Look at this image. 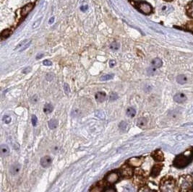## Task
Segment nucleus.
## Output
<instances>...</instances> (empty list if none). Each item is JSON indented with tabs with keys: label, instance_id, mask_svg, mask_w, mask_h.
<instances>
[{
	"label": "nucleus",
	"instance_id": "8",
	"mask_svg": "<svg viewBox=\"0 0 193 192\" xmlns=\"http://www.w3.org/2000/svg\"><path fill=\"white\" fill-rule=\"evenodd\" d=\"M34 3H29V4H26L25 7H23V8L22 9V11H21V15L23 17H25L32 10V9L34 8Z\"/></svg>",
	"mask_w": 193,
	"mask_h": 192
},
{
	"label": "nucleus",
	"instance_id": "31",
	"mask_svg": "<svg viewBox=\"0 0 193 192\" xmlns=\"http://www.w3.org/2000/svg\"><path fill=\"white\" fill-rule=\"evenodd\" d=\"M139 192H155V191L151 190V189H150L149 188H148V187H142V188H141Z\"/></svg>",
	"mask_w": 193,
	"mask_h": 192
},
{
	"label": "nucleus",
	"instance_id": "37",
	"mask_svg": "<svg viewBox=\"0 0 193 192\" xmlns=\"http://www.w3.org/2000/svg\"><path fill=\"white\" fill-rule=\"evenodd\" d=\"M28 42V40H23L22 42H21V43H19V44L18 45V46L16 47V49H19L20 47H21V46H24V45L26 44V43Z\"/></svg>",
	"mask_w": 193,
	"mask_h": 192
},
{
	"label": "nucleus",
	"instance_id": "17",
	"mask_svg": "<svg viewBox=\"0 0 193 192\" xmlns=\"http://www.w3.org/2000/svg\"><path fill=\"white\" fill-rule=\"evenodd\" d=\"M177 81L178 83L181 84V85H184V84H185L186 82H187V78L185 75L180 74L177 77Z\"/></svg>",
	"mask_w": 193,
	"mask_h": 192
},
{
	"label": "nucleus",
	"instance_id": "7",
	"mask_svg": "<svg viewBox=\"0 0 193 192\" xmlns=\"http://www.w3.org/2000/svg\"><path fill=\"white\" fill-rule=\"evenodd\" d=\"M142 163V160L139 157H132L128 161V164L133 167H138Z\"/></svg>",
	"mask_w": 193,
	"mask_h": 192
},
{
	"label": "nucleus",
	"instance_id": "27",
	"mask_svg": "<svg viewBox=\"0 0 193 192\" xmlns=\"http://www.w3.org/2000/svg\"><path fill=\"white\" fill-rule=\"evenodd\" d=\"M114 76V75L113 74H105V75H103V76H102L101 77V81L110 80V79H113Z\"/></svg>",
	"mask_w": 193,
	"mask_h": 192
},
{
	"label": "nucleus",
	"instance_id": "19",
	"mask_svg": "<svg viewBox=\"0 0 193 192\" xmlns=\"http://www.w3.org/2000/svg\"><path fill=\"white\" fill-rule=\"evenodd\" d=\"M12 30H11L10 29H8V30H5L1 34V39L2 40H5V38L9 37L10 36V34H12Z\"/></svg>",
	"mask_w": 193,
	"mask_h": 192
},
{
	"label": "nucleus",
	"instance_id": "14",
	"mask_svg": "<svg viewBox=\"0 0 193 192\" xmlns=\"http://www.w3.org/2000/svg\"><path fill=\"white\" fill-rule=\"evenodd\" d=\"M103 186H104V184L103 183V182H100L99 184L96 185V186H94L90 190V192H102L103 189Z\"/></svg>",
	"mask_w": 193,
	"mask_h": 192
},
{
	"label": "nucleus",
	"instance_id": "44",
	"mask_svg": "<svg viewBox=\"0 0 193 192\" xmlns=\"http://www.w3.org/2000/svg\"><path fill=\"white\" fill-rule=\"evenodd\" d=\"M190 174L193 176V167L191 169V170H190Z\"/></svg>",
	"mask_w": 193,
	"mask_h": 192
},
{
	"label": "nucleus",
	"instance_id": "9",
	"mask_svg": "<svg viewBox=\"0 0 193 192\" xmlns=\"http://www.w3.org/2000/svg\"><path fill=\"white\" fill-rule=\"evenodd\" d=\"M51 162L52 160L49 156H44L41 159V165L44 167H49L51 164Z\"/></svg>",
	"mask_w": 193,
	"mask_h": 192
},
{
	"label": "nucleus",
	"instance_id": "13",
	"mask_svg": "<svg viewBox=\"0 0 193 192\" xmlns=\"http://www.w3.org/2000/svg\"><path fill=\"white\" fill-rule=\"evenodd\" d=\"M161 167H162V166L158 165L154 166L152 169V171H151V176L153 177H156L157 176H158L161 170Z\"/></svg>",
	"mask_w": 193,
	"mask_h": 192
},
{
	"label": "nucleus",
	"instance_id": "21",
	"mask_svg": "<svg viewBox=\"0 0 193 192\" xmlns=\"http://www.w3.org/2000/svg\"><path fill=\"white\" fill-rule=\"evenodd\" d=\"M147 124V120L145 118H140L138 119V126H139L140 128H143L146 126Z\"/></svg>",
	"mask_w": 193,
	"mask_h": 192
},
{
	"label": "nucleus",
	"instance_id": "5",
	"mask_svg": "<svg viewBox=\"0 0 193 192\" xmlns=\"http://www.w3.org/2000/svg\"><path fill=\"white\" fill-rule=\"evenodd\" d=\"M119 173L117 172H112L109 174H108L106 177V180L108 183H111V184H113V183H116L118 180H119Z\"/></svg>",
	"mask_w": 193,
	"mask_h": 192
},
{
	"label": "nucleus",
	"instance_id": "16",
	"mask_svg": "<svg viewBox=\"0 0 193 192\" xmlns=\"http://www.w3.org/2000/svg\"><path fill=\"white\" fill-rule=\"evenodd\" d=\"M20 169H21V166H20V165H18V164L13 165L11 167V169H10L11 174H12L13 176H15L17 173H19Z\"/></svg>",
	"mask_w": 193,
	"mask_h": 192
},
{
	"label": "nucleus",
	"instance_id": "1",
	"mask_svg": "<svg viewBox=\"0 0 193 192\" xmlns=\"http://www.w3.org/2000/svg\"><path fill=\"white\" fill-rule=\"evenodd\" d=\"M179 186L181 192L191 191L193 189L192 179L190 176H182L179 178Z\"/></svg>",
	"mask_w": 193,
	"mask_h": 192
},
{
	"label": "nucleus",
	"instance_id": "32",
	"mask_svg": "<svg viewBox=\"0 0 193 192\" xmlns=\"http://www.w3.org/2000/svg\"><path fill=\"white\" fill-rule=\"evenodd\" d=\"M111 49H113V50H117V49H119V45L117 43H113L112 45L110 46Z\"/></svg>",
	"mask_w": 193,
	"mask_h": 192
},
{
	"label": "nucleus",
	"instance_id": "40",
	"mask_svg": "<svg viewBox=\"0 0 193 192\" xmlns=\"http://www.w3.org/2000/svg\"><path fill=\"white\" fill-rule=\"evenodd\" d=\"M88 9V5H83L80 7V10L83 12H86Z\"/></svg>",
	"mask_w": 193,
	"mask_h": 192
},
{
	"label": "nucleus",
	"instance_id": "10",
	"mask_svg": "<svg viewBox=\"0 0 193 192\" xmlns=\"http://www.w3.org/2000/svg\"><path fill=\"white\" fill-rule=\"evenodd\" d=\"M174 100L177 102L181 103V102H184L187 100V97L183 93H177L174 95Z\"/></svg>",
	"mask_w": 193,
	"mask_h": 192
},
{
	"label": "nucleus",
	"instance_id": "34",
	"mask_svg": "<svg viewBox=\"0 0 193 192\" xmlns=\"http://www.w3.org/2000/svg\"><path fill=\"white\" fill-rule=\"evenodd\" d=\"M31 121H32V124L34 126H36L37 122H38V118L36 115H32V118H31Z\"/></svg>",
	"mask_w": 193,
	"mask_h": 192
},
{
	"label": "nucleus",
	"instance_id": "39",
	"mask_svg": "<svg viewBox=\"0 0 193 192\" xmlns=\"http://www.w3.org/2000/svg\"><path fill=\"white\" fill-rule=\"evenodd\" d=\"M115 65H116V61L111 60L110 61H109V66H110V67H114Z\"/></svg>",
	"mask_w": 193,
	"mask_h": 192
},
{
	"label": "nucleus",
	"instance_id": "41",
	"mask_svg": "<svg viewBox=\"0 0 193 192\" xmlns=\"http://www.w3.org/2000/svg\"><path fill=\"white\" fill-rule=\"evenodd\" d=\"M31 67H27V68H25V69H23V72L24 74H27V73H28V72H31Z\"/></svg>",
	"mask_w": 193,
	"mask_h": 192
},
{
	"label": "nucleus",
	"instance_id": "28",
	"mask_svg": "<svg viewBox=\"0 0 193 192\" xmlns=\"http://www.w3.org/2000/svg\"><path fill=\"white\" fill-rule=\"evenodd\" d=\"M11 120H12L11 117L10 116V115H4L3 118H2V121H3V122L5 123V124H9V123H10Z\"/></svg>",
	"mask_w": 193,
	"mask_h": 192
},
{
	"label": "nucleus",
	"instance_id": "33",
	"mask_svg": "<svg viewBox=\"0 0 193 192\" xmlns=\"http://www.w3.org/2000/svg\"><path fill=\"white\" fill-rule=\"evenodd\" d=\"M64 92H65L67 94L70 93V86L68 85V84H67V83L64 84Z\"/></svg>",
	"mask_w": 193,
	"mask_h": 192
},
{
	"label": "nucleus",
	"instance_id": "2",
	"mask_svg": "<svg viewBox=\"0 0 193 192\" xmlns=\"http://www.w3.org/2000/svg\"><path fill=\"white\" fill-rule=\"evenodd\" d=\"M192 160V156L186 154H181L177 156L174 160V165L178 168H183L190 164Z\"/></svg>",
	"mask_w": 193,
	"mask_h": 192
},
{
	"label": "nucleus",
	"instance_id": "42",
	"mask_svg": "<svg viewBox=\"0 0 193 192\" xmlns=\"http://www.w3.org/2000/svg\"><path fill=\"white\" fill-rule=\"evenodd\" d=\"M54 22V17H51V18L49 19V24H52Z\"/></svg>",
	"mask_w": 193,
	"mask_h": 192
},
{
	"label": "nucleus",
	"instance_id": "15",
	"mask_svg": "<svg viewBox=\"0 0 193 192\" xmlns=\"http://www.w3.org/2000/svg\"><path fill=\"white\" fill-rule=\"evenodd\" d=\"M96 99L98 102H103L106 99V94L103 92H99L98 93H96Z\"/></svg>",
	"mask_w": 193,
	"mask_h": 192
},
{
	"label": "nucleus",
	"instance_id": "3",
	"mask_svg": "<svg viewBox=\"0 0 193 192\" xmlns=\"http://www.w3.org/2000/svg\"><path fill=\"white\" fill-rule=\"evenodd\" d=\"M161 192H175V182L174 180H163L160 185Z\"/></svg>",
	"mask_w": 193,
	"mask_h": 192
},
{
	"label": "nucleus",
	"instance_id": "20",
	"mask_svg": "<svg viewBox=\"0 0 193 192\" xmlns=\"http://www.w3.org/2000/svg\"><path fill=\"white\" fill-rule=\"evenodd\" d=\"M1 152H2V154L3 156L8 155L10 153L9 147L7 145H5V144H2V145L1 146Z\"/></svg>",
	"mask_w": 193,
	"mask_h": 192
},
{
	"label": "nucleus",
	"instance_id": "6",
	"mask_svg": "<svg viewBox=\"0 0 193 192\" xmlns=\"http://www.w3.org/2000/svg\"><path fill=\"white\" fill-rule=\"evenodd\" d=\"M121 173H122V176H124V177L130 178L132 176L133 171H132V169L128 165H124L121 168Z\"/></svg>",
	"mask_w": 193,
	"mask_h": 192
},
{
	"label": "nucleus",
	"instance_id": "35",
	"mask_svg": "<svg viewBox=\"0 0 193 192\" xmlns=\"http://www.w3.org/2000/svg\"><path fill=\"white\" fill-rule=\"evenodd\" d=\"M31 40H30L29 42H28V43H26V44L25 45H24L23 46L22 48H21V50H20V51H24V50H25V49H27V48H28L30 46V45H31Z\"/></svg>",
	"mask_w": 193,
	"mask_h": 192
},
{
	"label": "nucleus",
	"instance_id": "12",
	"mask_svg": "<svg viewBox=\"0 0 193 192\" xmlns=\"http://www.w3.org/2000/svg\"><path fill=\"white\" fill-rule=\"evenodd\" d=\"M174 10V8L171 7V5H163L162 7H161V13H163L164 14H167L168 13H170L171 12H172Z\"/></svg>",
	"mask_w": 193,
	"mask_h": 192
},
{
	"label": "nucleus",
	"instance_id": "25",
	"mask_svg": "<svg viewBox=\"0 0 193 192\" xmlns=\"http://www.w3.org/2000/svg\"><path fill=\"white\" fill-rule=\"evenodd\" d=\"M119 128L123 131H127L128 130V124L125 121H122L119 125Z\"/></svg>",
	"mask_w": 193,
	"mask_h": 192
},
{
	"label": "nucleus",
	"instance_id": "22",
	"mask_svg": "<svg viewBox=\"0 0 193 192\" xmlns=\"http://www.w3.org/2000/svg\"><path fill=\"white\" fill-rule=\"evenodd\" d=\"M58 126V121L56 119H51L49 121V126L51 129H54L56 128Z\"/></svg>",
	"mask_w": 193,
	"mask_h": 192
},
{
	"label": "nucleus",
	"instance_id": "29",
	"mask_svg": "<svg viewBox=\"0 0 193 192\" xmlns=\"http://www.w3.org/2000/svg\"><path fill=\"white\" fill-rule=\"evenodd\" d=\"M41 20H42V17H41V18L38 19V20H36V21L35 23H34V25H33L32 28L34 29V28H36L37 27H38V26H39V25H40V23H41Z\"/></svg>",
	"mask_w": 193,
	"mask_h": 192
},
{
	"label": "nucleus",
	"instance_id": "11",
	"mask_svg": "<svg viewBox=\"0 0 193 192\" xmlns=\"http://www.w3.org/2000/svg\"><path fill=\"white\" fill-rule=\"evenodd\" d=\"M152 157H153L154 160L155 161H163L164 160V154H163L162 152L161 151H155L152 154Z\"/></svg>",
	"mask_w": 193,
	"mask_h": 192
},
{
	"label": "nucleus",
	"instance_id": "30",
	"mask_svg": "<svg viewBox=\"0 0 193 192\" xmlns=\"http://www.w3.org/2000/svg\"><path fill=\"white\" fill-rule=\"evenodd\" d=\"M117 98H118L117 94L114 93V92H112V93L110 95V97H109V99H110V100L112 101L115 100H116Z\"/></svg>",
	"mask_w": 193,
	"mask_h": 192
},
{
	"label": "nucleus",
	"instance_id": "26",
	"mask_svg": "<svg viewBox=\"0 0 193 192\" xmlns=\"http://www.w3.org/2000/svg\"><path fill=\"white\" fill-rule=\"evenodd\" d=\"M187 14L190 17H193V1H192L187 7Z\"/></svg>",
	"mask_w": 193,
	"mask_h": 192
},
{
	"label": "nucleus",
	"instance_id": "36",
	"mask_svg": "<svg viewBox=\"0 0 193 192\" xmlns=\"http://www.w3.org/2000/svg\"><path fill=\"white\" fill-rule=\"evenodd\" d=\"M103 192H116V189L113 187H108L106 188Z\"/></svg>",
	"mask_w": 193,
	"mask_h": 192
},
{
	"label": "nucleus",
	"instance_id": "38",
	"mask_svg": "<svg viewBox=\"0 0 193 192\" xmlns=\"http://www.w3.org/2000/svg\"><path fill=\"white\" fill-rule=\"evenodd\" d=\"M43 64H44V65H45V66H51L52 62L49 60H44V61H43Z\"/></svg>",
	"mask_w": 193,
	"mask_h": 192
},
{
	"label": "nucleus",
	"instance_id": "45",
	"mask_svg": "<svg viewBox=\"0 0 193 192\" xmlns=\"http://www.w3.org/2000/svg\"><path fill=\"white\" fill-rule=\"evenodd\" d=\"M165 1H171V0H165Z\"/></svg>",
	"mask_w": 193,
	"mask_h": 192
},
{
	"label": "nucleus",
	"instance_id": "18",
	"mask_svg": "<svg viewBox=\"0 0 193 192\" xmlns=\"http://www.w3.org/2000/svg\"><path fill=\"white\" fill-rule=\"evenodd\" d=\"M152 64L155 68H159L162 66L163 62L160 59H158V58H155V59H154L152 61Z\"/></svg>",
	"mask_w": 193,
	"mask_h": 192
},
{
	"label": "nucleus",
	"instance_id": "43",
	"mask_svg": "<svg viewBox=\"0 0 193 192\" xmlns=\"http://www.w3.org/2000/svg\"><path fill=\"white\" fill-rule=\"evenodd\" d=\"M44 56V54H43V53H39V54H38L37 55V56H36V59H41V58H42V56Z\"/></svg>",
	"mask_w": 193,
	"mask_h": 192
},
{
	"label": "nucleus",
	"instance_id": "4",
	"mask_svg": "<svg viewBox=\"0 0 193 192\" xmlns=\"http://www.w3.org/2000/svg\"><path fill=\"white\" fill-rule=\"evenodd\" d=\"M137 7L141 12L145 14H149L152 12V7L148 3L145 2V1H141V2L138 3Z\"/></svg>",
	"mask_w": 193,
	"mask_h": 192
},
{
	"label": "nucleus",
	"instance_id": "23",
	"mask_svg": "<svg viewBox=\"0 0 193 192\" xmlns=\"http://www.w3.org/2000/svg\"><path fill=\"white\" fill-rule=\"evenodd\" d=\"M127 115L129 117H130V118H132V117H134L136 115V111H135V108H129L127 110Z\"/></svg>",
	"mask_w": 193,
	"mask_h": 192
},
{
	"label": "nucleus",
	"instance_id": "24",
	"mask_svg": "<svg viewBox=\"0 0 193 192\" xmlns=\"http://www.w3.org/2000/svg\"><path fill=\"white\" fill-rule=\"evenodd\" d=\"M53 111V106L51 105V104H46L44 108V111L45 113L49 114L50 113L52 112Z\"/></svg>",
	"mask_w": 193,
	"mask_h": 192
}]
</instances>
